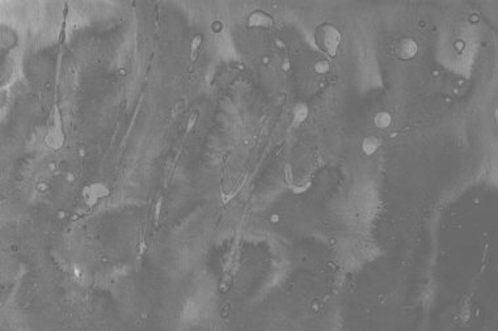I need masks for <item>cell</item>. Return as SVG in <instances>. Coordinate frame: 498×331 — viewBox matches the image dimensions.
I'll list each match as a JSON object with an SVG mask.
<instances>
[{"instance_id": "1", "label": "cell", "mask_w": 498, "mask_h": 331, "mask_svg": "<svg viewBox=\"0 0 498 331\" xmlns=\"http://www.w3.org/2000/svg\"><path fill=\"white\" fill-rule=\"evenodd\" d=\"M313 42L326 57L336 58L344 43V34L336 24L322 23L313 32Z\"/></svg>"}, {"instance_id": "2", "label": "cell", "mask_w": 498, "mask_h": 331, "mask_svg": "<svg viewBox=\"0 0 498 331\" xmlns=\"http://www.w3.org/2000/svg\"><path fill=\"white\" fill-rule=\"evenodd\" d=\"M392 53L401 62H408L417 57L419 54V43L413 37H400L392 45Z\"/></svg>"}, {"instance_id": "3", "label": "cell", "mask_w": 498, "mask_h": 331, "mask_svg": "<svg viewBox=\"0 0 498 331\" xmlns=\"http://www.w3.org/2000/svg\"><path fill=\"white\" fill-rule=\"evenodd\" d=\"M246 25L249 28H260V29H269L274 25V20L269 14H266L261 10L253 11L248 16Z\"/></svg>"}, {"instance_id": "4", "label": "cell", "mask_w": 498, "mask_h": 331, "mask_svg": "<svg viewBox=\"0 0 498 331\" xmlns=\"http://www.w3.org/2000/svg\"><path fill=\"white\" fill-rule=\"evenodd\" d=\"M380 147H382V140L376 135L365 136L362 143H361V149H362V153L365 156L375 155Z\"/></svg>"}, {"instance_id": "5", "label": "cell", "mask_w": 498, "mask_h": 331, "mask_svg": "<svg viewBox=\"0 0 498 331\" xmlns=\"http://www.w3.org/2000/svg\"><path fill=\"white\" fill-rule=\"evenodd\" d=\"M374 125H375L376 129H379V130L388 129V127L392 125L391 113L385 112V110L378 112V113L374 116Z\"/></svg>"}, {"instance_id": "6", "label": "cell", "mask_w": 498, "mask_h": 331, "mask_svg": "<svg viewBox=\"0 0 498 331\" xmlns=\"http://www.w3.org/2000/svg\"><path fill=\"white\" fill-rule=\"evenodd\" d=\"M308 106L304 102H299L296 103L295 107H294V120H295L296 123H302L307 120L308 117Z\"/></svg>"}, {"instance_id": "7", "label": "cell", "mask_w": 498, "mask_h": 331, "mask_svg": "<svg viewBox=\"0 0 498 331\" xmlns=\"http://www.w3.org/2000/svg\"><path fill=\"white\" fill-rule=\"evenodd\" d=\"M312 71L317 75H325L330 71V62L328 59L316 60L312 66Z\"/></svg>"}, {"instance_id": "8", "label": "cell", "mask_w": 498, "mask_h": 331, "mask_svg": "<svg viewBox=\"0 0 498 331\" xmlns=\"http://www.w3.org/2000/svg\"><path fill=\"white\" fill-rule=\"evenodd\" d=\"M272 222H273V223H277V222H278V215H273V217H272Z\"/></svg>"}]
</instances>
